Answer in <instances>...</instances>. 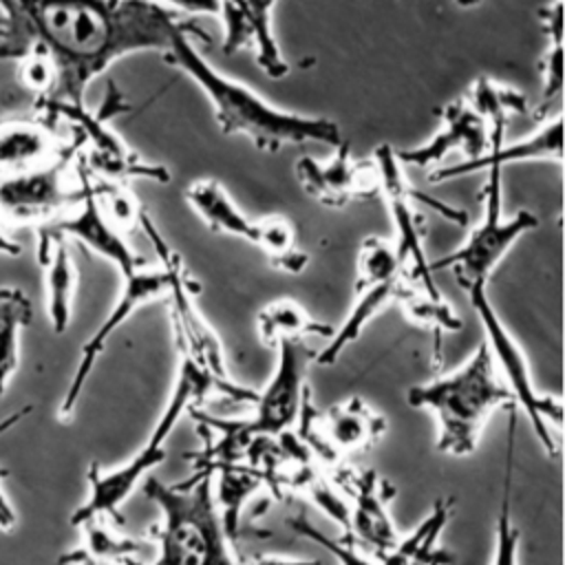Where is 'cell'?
<instances>
[{
  "label": "cell",
  "instance_id": "cell-31",
  "mask_svg": "<svg viewBox=\"0 0 565 565\" xmlns=\"http://www.w3.org/2000/svg\"><path fill=\"white\" fill-rule=\"evenodd\" d=\"M88 179H90V190L97 201V207L102 210L106 221L119 234H126V232H132L135 227H139V218H141L143 210L139 207V203L135 201V196L130 194L126 183L104 181V179H95L90 174H88Z\"/></svg>",
  "mask_w": 565,
  "mask_h": 565
},
{
  "label": "cell",
  "instance_id": "cell-4",
  "mask_svg": "<svg viewBox=\"0 0 565 565\" xmlns=\"http://www.w3.org/2000/svg\"><path fill=\"white\" fill-rule=\"evenodd\" d=\"M406 399L413 408H426L435 415L437 450L452 457L472 455L490 413L514 406L483 340L459 369L411 386Z\"/></svg>",
  "mask_w": 565,
  "mask_h": 565
},
{
  "label": "cell",
  "instance_id": "cell-14",
  "mask_svg": "<svg viewBox=\"0 0 565 565\" xmlns=\"http://www.w3.org/2000/svg\"><path fill=\"white\" fill-rule=\"evenodd\" d=\"M452 505V499H439L433 505L430 514L408 536H399V543L380 558L362 552L347 536L331 539L324 532H318L305 516H294L287 523L298 534L327 550L340 565H450L452 556L444 547H439L437 541L441 536V530L450 521Z\"/></svg>",
  "mask_w": 565,
  "mask_h": 565
},
{
  "label": "cell",
  "instance_id": "cell-27",
  "mask_svg": "<svg viewBox=\"0 0 565 565\" xmlns=\"http://www.w3.org/2000/svg\"><path fill=\"white\" fill-rule=\"evenodd\" d=\"M84 530V543L60 558L62 565H115L139 552V543L106 523V519H93L79 525Z\"/></svg>",
  "mask_w": 565,
  "mask_h": 565
},
{
  "label": "cell",
  "instance_id": "cell-10",
  "mask_svg": "<svg viewBox=\"0 0 565 565\" xmlns=\"http://www.w3.org/2000/svg\"><path fill=\"white\" fill-rule=\"evenodd\" d=\"M413 280L391 241L380 236L364 238L358 254V276L353 287V307L340 329L333 331L322 351L313 353L320 366L333 364L342 351L355 342L366 324L391 302H397Z\"/></svg>",
  "mask_w": 565,
  "mask_h": 565
},
{
  "label": "cell",
  "instance_id": "cell-28",
  "mask_svg": "<svg viewBox=\"0 0 565 565\" xmlns=\"http://www.w3.org/2000/svg\"><path fill=\"white\" fill-rule=\"evenodd\" d=\"M31 300L18 287H0V399L18 366L20 333L31 320Z\"/></svg>",
  "mask_w": 565,
  "mask_h": 565
},
{
  "label": "cell",
  "instance_id": "cell-19",
  "mask_svg": "<svg viewBox=\"0 0 565 565\" xmlns=\"http://www.w3.org/2000/svg\"><path fill=\"white\" fill-rule=\"evenodd\" d=\"M296 179L313 201L327 207H344L355 199L377 192L373 161H353L347 139L333 148V154L327 161H316L313 157L298 159Z\"/></svg>",
  "mask_w": 565,
  "mask_h": 565
},
{
  "label": "cell",
  "instance_id": "cell-22",
  "mask_svg": "<svg viewBox=\"0 0 565 565\" xmlns=\"http://www.w3.org/2000/svg\"><path fill=\"white\" fill-rule=\"evenodd\" d=\"M563 157V119L556 115L554 119H547L541 128H536L532 135L512 141L508 146L494 143L488 148V152L472 161H457L452 166H441L430 174V181H444L470 172H481L488 168H505L510 163L519 161H556L561 163Z\"/></svg>",
  "mask_w": 565,
  "mask_h": 565
},
{
  "label": "cell",
  "instance_id": "cell-30",
  "mask_svg": "<svg viewBox=\"0 0 565 565\" xmlns=\"http://www.w3.org/2000/svg\"><path fill=\"white\" fill-rule=\"evenodd\" d=\"M402 305L404 316L426 329L433 331H459L463 327L461 318L452 311V307L446 302L441 291H426L419 285L411 282L404 296L397 300Z\"/></svg>",
  "mask_w": 565,
  "mask_h": 565
},
{
  "label": "cell",
  "instance_id": "cell-7",
  "mask_svg": "<svg viewBox=\"0 0 565 565\" xmlns=\"http://www.w3.org/2000/svg\"><path fill=\"white\" fill-rule=\"evenodd\" d=\"M486 172L488 179L483 185V214L479 223L470 230L457 249L430 263V271L439 267L452 269L457 282L466 291L475 285H488V278L499 260L525 232L539 225V218L527 210H519L514 216H503V170L488 168Z\"/></svg>",
  "mask_w": 565,
  "mask_h": 565
},
{
  "label": "cell",
  "instance_id": "cell-11",
  "mask_svg": "<svg viewBox=\"0 0 565 565\" xmlns=\"http://www.w3.org/2000/svg\"><path fill=\"white\" fill-rule=\"evenodd\" d=\"M185 201L212 232H223L256 245L276 269L300 274L307 267V254L298 247L289 218L278 214L249 218L214 179L190 183L185 188Z\"/></svg>",
  "mask_w": 565,
  "mask_h": 565
},
{
  "label": "cell",
  "instance_id": "cell-3",
  "mask_svg": "<svg viewBox=\"0 0 565 565\" xmlns=\"http://www.w3.org/2000/svg\"><path fill=\"white\" fill-rule=\"evenodd\" d=\"M225 397L232 402H245L254 404L258 397V391L249 386L236 384L232 377L221 380L214 377L194 364L181 360L179 362V375L174 382V388L170 393L168 404L163 406L161 417L157 419L154 428L150 430L146 444L121 466L104 470L97 461H93L86 470L88 481V497L86 501L73 512L71 523L79 527L86 521L93 519H106L115 523H124V516L119 514L121 503L128 501V497L148 479L150 470L159 466L166 459V441L177 428L183 413L190 408L203 406L207 399Z\"/></svg>",
  "mask_w": 565,
  "mask_h": 565
},
{
  "label": "cell",
  "instance_id": "cell-12",
  "mask_svg": "<svg viewBox=\"0 0 565 565\" xmlns=\"http://www.w3.org/2000/svg\"><path fill=\"white\" fill-rule=\"evenodd\" d=\"M371 161L377 174V192H382L395 227V241L391 243L397 256L402 258L408 278L426 291H439L433 280L430 260L426 258V252H424V221L419 212L413 207V199H419L433 205L439 214H444L448 221H455L459 225H466L468 221L466 212L435 199L415 196L413 188L408 185V179L404 177V166L399 163L395 148H391L388 143H380Z\"/></svg>",
  "mask_w": 565,
  "mask_h": 565
},
{
  "label": "cell",
  "instance_id": "cell-35",
  "mask_svg": "<svg viewBox=\"0 0 565 565\" xmlns=\"http://www.w3.org/2000/svg\"><path fill=\"white\" fill-rule=\"evenodd\" d=\"M20 252H22L20 243L13 241L9 234H4V232L0 230V254H2V256H18Z\"/></svg>",
  "mask_w": 565,
  "mask_h": 565
},
{
  "label": "cell",
  "instance_id": "cell-9",
  "mask_svg": "<svg viewBox=\"0 0 565 565\" xmlns=\"http://www.w3.org/2000/svg\"><path fill=\"white\" fill-rule=\"evenodd\" d=\"M470 307L475 309L481 327H483V342L488 347V353L492 358L494 371L501 377V382L508 386L514 406L523 408L536 437L541 439L547 455H556V444L552 437V426H561L563 408L561 402H556L550 395H543L536 391L530 373V364L525 353L521 351L519 342L510 335L505 324L501 322L499 313L494 311L490 298H488V285H475L468 291Z\"/></svg>",
  "mask_w": 565,
  "mask_h": 565
},
{
  "label": "cell",
  "instance_id": "cell-32",
  "mask_svg": "<svg viewBox=\"0 0 565 565\" xmlns=\"http://www.w3.org/2000/svg\"><path fill=\"white\" fill-rule=\"evenodd\" d=\"M543 22L550 33V49L543 57V104L554 99L563 88V2L543 11Z\"/></svg>",
  "mask_w": 565,
  "mask_h": 565
},
{
  "label": "cell",
  "instance_id": "cell-23",
  "mask_svg": "<svg viewBox=\"0 0 565 565\" xmlns=\"http://www.w3.org/2000/svg\"><path fill=\"white\" fill-rule=\"evenodd\" d=\"M71 143H64L46 121L7 119L0 124V177L40 168L66 152Z\"/></svg>",
  "mask_w": 565,
  "mask_h": 565
},
{
  "label": "cell",
  "instance_id": "cell-1",
  "mask_svg": "<svg viewBox=\"0 0 565 565\" xmlns=\"http://www.w3.org/2000/svg\"><path fill=\"white\" fill-rule=\"evenodd\" d=\"M196 24L154 2H0V62L40 55L53 88L38 108L46 121L86 108V88L119 57L166 51L172 33Z\"/></svg>",
  "mask_w": 565,
  "mask_h": 565
},
{
  "label": "cell",
  "instance_id": "cell-29",
  "mask_svg": "<svg viewBox=\"0 0 565 565\" xmlns=\"http://www.w3.org/2000/svg\"><path fill=\"white\" fill-rule=\"evenodd\" d=\"M514 435H516V406L508 408V439H505V466H503V488L501 505L497 516V536L492 565H519V530L512 523V457H514Z\"/></svg>",
  "mask_w": 565,
  "mask_h": 565
},
{
  "label": "cell",
  "instance_id": "cell-5",
  "mask_svg": "<svg viewBox=\"0 0 565 565\" xmlns=\"http://www.w3.org/2000/svg\"><path fill=\"white\" fill-rule=\"evenodd\" d=\"M141 486L161 512L154 534L159 554L152 565H238L212 492V477L192 475L172 486L148 477Z\"/></svg>",
  "mask_w": 565,
  "mask_h": 565
},
{
  "label": "cell",
  "instance_id": "cell-6",
  "mask_svg": "<svg viewBox=\"0 0 565 565\" xmlns=\"http://www.w3.org/2000/svg\"><path fill=\"white\" fill-rule=\"evenodd\" d=\"M139 227L150 238L159 256V263L168 274L166 298L170 309L174 344L179 349L181 360L194 364L196 369L214 377L230 380L223 344L196 305V285L188 276V269L183 267L179 252L166 241V236L157 230L154 221L146 212H141Z\"/></svg>",
  "mask_w": 565,
  "mask_h": 565
},
{
  "label": "cell",
  "instance_id": "cell-20",
  "mask_svg": "<svg viewBox=\"0 0 565 565\" xmlns=\"http://www.w3.org/2000/svg\"><path fill=\"white\" fill-rule=\"evenodd\" d=\"M214 13L223 24V53L252 49L256 64L274 79L289 73L271 29L274 2H218Z\"/></svg>",
  "mask_w": 565,
  "mask_h": 565
},
{
  "label": "cell",
  "instance_id": "cell-25",
  "mask_svg": "<svg viewBox=\"0 0 565 565\" xmlns=\"http://www.w3.org/2000/svg\"><path fill=\"white\" fill-rule=\"evenodd\" d=\"M258 338L267 347H278L287 340H302L305 335L331 338L333 327L313 318L302 305L291 298H278L265 305L256 316Z\"/></svg>",
  "mask_w": 565,
  "mask_h": 565
},
{
  "label": "cell",
  "instance_id": "cell-8",
  "mask_svg": "<svg viewBox=\"0 0 565 565\" xmlns=\"http://www.w3.org/2000/svg\"><path fill=\"white\" fill-rule=\"evenodd\" d=\"M82 143L75 137L57 159L11 177H0V218L15 225H49L82 201L84 188L77 157Z\"/></svg>",
  "mask_w": 565,
  "mask_h": 565
},
{
  "label": "cell",
  "instance_id": "cell-13",
  "mask_svg": "<svg viewBox=\"0 0 565 565\" xmlns=\"http://www.w3.org/2000/svg\"><path fill=\"white\" fill-rule=\"evenodd\" d=\"M298 437L318 461L331 470L340 468L344 459L373 446L386 433V417L369 406L362 397H349L347 402L318 413L307 391L298 417Z\"/></svg>",
  "mask_w": 565,
  "mask_h": 565
},
{
  "label": "cell",
  "instance_id": "cell-36",
  "mask_svg": "<svg viewBox=\"0 0 565 565\" xmlns=\"http://www.w3.org/2000/svg\"><path fill=\"white\" fill-rule=\"evenodd\" d=\"M121 565H143V563H139L135 556H130V558H124Z\"/></svg>",
  "mask_w": 565,
  "mask_h": 565
},
{
  "label": "cell",
  "instance_id": "cell-21",
  "mask_svg": "<svg viewBox=\"0 0 565 565\" xmlns=\"http://www.w3.org/2000/svg\"><path fill=\"white\" fill-rule=\"evenodd\" d=\"M441 126L439 130L422 146L408 150H395L402 166L426 168L439 163L452 150H461L466 154L463 161L479 159L490 148V137L483 119L475 115L461 97L452 99L439 110Z\"/></svg>",
  "mask_w": 565,
  "mask_h": 565
},
{
  "label": "cell",
  "instance_id": "cell-34",
  "mask_svg": "<svg viewBox=\"0 0 565 565\" xmlns=\"http://www.w3.org/2000/svg\"><path fill=\"white\" fill-rule=\"evenodd\" d=\"M247 565H320L318 561H302V558H282V556H256Z\"/></svg>",
  "mask_w": 565,
  "mask_h": 565
},
{
  "label": "cell",
  "instance_id": "cell-16",
  "mask_svg": "<svg viewBox=\"0 0 565 565\" xmlns=\"http://www.w3.org/2000/svg\"><path fill=\"white\" fill-rule=\"evenodd\" d=\"M168 291V274L163 267H148L141 265L128 274L121 276V291L115 300V305L110 307L108 316L104 318V322L95 329V333L84 342L82 351H79V360L75 366V373L68 382V388L60 402V417L68 419L82 397V391L99 360V355L104 353L108 340L121 329V324L146 302L166 296Z\"/></svg>",
  "mask_w": 565,
  "mask_h": 565
},
{
  "label": "cell",
  "instance_id": "cell-26",
  "mask_svg": "<svg viewBox=\"0 0 565 565\" xmlns=\"http://www.w3.org/2000/svg\"><path fill=\"white\" fill-rule=\"evenodd\" d=\"M466 106L479 115L488 128L490 146L503 141L505 124L512 115H523L527 113V102L525 95L519 93L512 86L499 84L490 77H479L472 82L466 95H461Z\"/></svg>",
  "mask_w": 565,
  "mask_h": 565
},
{
  "label": "cell",
  "instance_id": "cell-2",
  "mask_svg": "<svg viewBox=\"0 0 565 565\" xmlns=\"http://www.w3.org/2000/svg\"><path fill=\"white\" fill-rule=\"evenodd\" d=\"M205 33L192 24L177 29L161 53L163 62L188 75L207 97L214 119L225 135H243L263 152H278L285 146L320 141L327 146L342 143L340 126L327 117L282 110L254 93L247 84L218 73L192 44L190 35Z\"/></svg>",
  "mask_w": 565,
  "mask_h": 565
},
{
  "label": "cell",
  "instance_id": "cell-18",
  "mask_svg": "<svg viewBox=\"0 0 565 565\" xmlns=\"http://www.w3.org/2000/svg\"><path fill=\"white\" fill-rule=\"evenodd\" d=\"M77 166H79V177L84 188L82 201L66 216L38 227V238H64V241L73 238L84 247H88L90 252H95L97 256L113 263L119 276L146 265V260L139 254H135L132 247L126 243L124 234H119L97 207V201L90 190L88 172L79 157H77Z\"/></svg>",
  "mask_w": 565,
  "mask_h": 565
},
{
  "label": "cell",
  "instance_id": "cell-17",
  "mask_svg": "<svg viewBox=\"0 0 565 565\" xmlns=\"http://www.w3.org/2000/svg\"><path fill=\"white\" fill-rule=\"evenodd\" d=\"M335 486L349 494V530L347 539L362 545L373 556L388 554L397 543L399 534L395 530L388 503L393 499V488L369 468H351L342 463L333 470Z\"/></svg>",
  "mask_w": 565,
  "mask_h": 565
},
{
  "label": "cell",
  "instance_id": "cell-24",
  "mask_svg": "<svg viewBox=\"0 0 565 565\" xmlns=\"http://www.w3.org/2000/svg\"><path fill=\"white\" fill-rule=\"evenodd\" d=\"M38 260L46 278V313L51 329L64 333L73 318L77 269L64 238H38Z\"/></svg>",
  "mask_w": 565,
  "mask_h": 565
},
{
  "label": "cell",
  "instance_id": "cell-33",
  "mask_svg": "<svg viewBox=\"0 0 565 565\" xmlns=\"http://www.w3.org/2000/svg\"><path fill=\"white\" fill-rule=\"evenodd\" d=\"M29 406H24V408H20V411H15L13 415H9L7 419H2L0 422V435L4 433V430H9L13 424H18L24 415H29ZM15 525V510H13V505L9 503V499L4 497V492H2V488H0V530H11Z\"/></svg>",
  "mask_w": 565,
  "mask_h": 565
},
{
  "label": "cell",
  "instance_id": "cell-15",
  "mask_svg": "<svg viewBox=\"0 0 565 565\" xmlns=\"http://www.w3.org/2000/svg\"><path fill=\"white\" fill-rule=\"evenodd\" d=\"M278 362L263 393L254 402V413L243 417L247 433L254 439H276L289 433L300 417L307 395V366L313 362V351L302 340H287L278 347Z\"/></svg>",
  "mask_w": 565,
  "mask_h": 565
}]
</instances>
